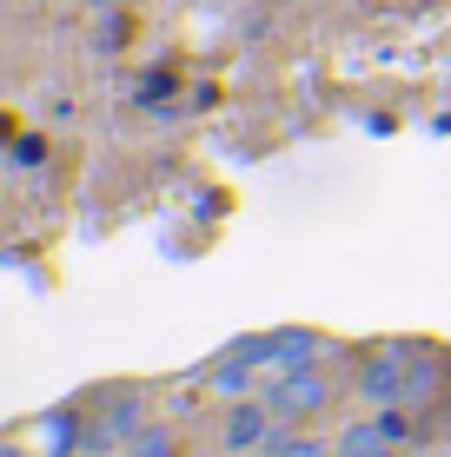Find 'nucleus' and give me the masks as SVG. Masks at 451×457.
Listing matches in <instances>:
<instances>
[{"label":"nucleus","mask_w":451,"mask_h":457,"mask_svg":"<svg viewBox=\"0 0 451 457\" xmlns=\"http://www.w3.org/2000/svg\"><path fill=\"white\" fill-rule=\"evenodd\" d=\"M127 457H180V437H173V424H146V431L127 445Z\"/></svg>","instance_id":"obj_9"},{"label":"nucleus","mask_w":451,"mask_h":457,"mask_svg":"<svg viewBox=\"0 0 451 457\" xmlns=\"http://www.w3.org/2000/svg\"><path fill=\"white\" fill-rule=\"evenodd\" d=\"M431 391H438V365H431V352H412V378H405V404H425Z\"/></svg>","instance_id":"obj_10"},{"label":"nucleus","mask_w":451,"mask_h":457,"mask_svg":"<svg viewBox=\"0 0 451 457\" xmlns=\"http://www.w3.org/2000/svg\"><path fill=\"white\" fill-rule=\"evenodd\" d=\"M259 398H266V411L279 424H299V418H319L325 404H332V385H325L319 365H292V371H272L266 385H259Z\"/></svg>","instance_id":"obj_1"},{"label":"nucleus","mask_w":451,"mask_h":457,"mask_svg":"<svg viewBox=\"0 0 451 457\" xmlns=\"http://www.w3.org/2000/svg\"><path fill=\"white\" fill-rule=\"evenodd\" d=\"M232 352H246L259 371H292V365H319V332H305V325H286V332H246Z\"/></svg>","instance_id":"obj_2"},{"label":"nucleus","mask_w":451,"mask_h":457,"mask_svg":"<svg viewBox=\"0 0 451 457\" xmlns=\"http://www.w3.org/2000/svg\"><path fill=\"white\" fill-rule=\"evenodd\" d=\"M398 445L379 431V418H359V424H346L338 431V445H332V457H392Z\"/></svg>","instance_id":"obj_8"},{"label":"nucleus","mask_w":451,"mask_h":457,"mask_svg":"<svg viewBox=\"0 0 451 457\" xmlns=\"http://www.w3.org/2000/svg\"><path fill=\"white\" fill-rule=\"evenodd\" d=\"M206 385L220 391V398H259V385H266V371L253 365L246 352H226V358H213V371H206Z\"/></svg>","instance_id":"obj_6"},{"label":"nucleus","mask_w":451,"mask_h":457,"mask_svg":"<svg viewBox=\"0 0 451 457\" xmlns=\"http://www.w3.org/2000/svg\"><path fill=\"white\" fill-rule=\"evenodd\" d=\"M272 411H266V398H232L226 404V418H220V445L226 451H259L272 437Z\"/></svg>","instance_id":"obj_5"},{"label":"nucleus","mask_w":451,"mask_h":457,"mask_svg":"<svg viewBox=\"0 0 451 457\" xmlns=\"http://www.w3.org/2000/svg\"><path fill=\"white\" fill-rule=\"evenodd\" d=\"M46 160V146H40V133H27V139H13V166H21V172H34Z\"/></svg>","instance_id":"obj_11"},{"label":"nucleus","mask_w":451,"mask_h":457,"mask_svg":"<svg viewBox=\"0 0 451 457\" xmlns=\"http://www.w3.org/2000/svg\"><path fill=\"white\" fill-rule=\"evenodd\" d=\"M146 424H153L146 398H139V391H113V398L100 404V418L87 424V451H120V445H133Z\"/></svg>","instance_id":"obj_3"},{"label":"nucleus","mask_w":451,"mask_h":457,"mask_svg":"<svg viewBox=\"0 0 451 457\" xmlns=\"http://www.w3.org/2000/svg\"><path fill=\"white\" fill-rule=\"evenodd\" d=\"M279 457H332V451H325V445H319V437H292V445H286V451H279Z\"/></svg>","instance_id":"obj_12"},{"label":"nucleus","mask_w":451,"mask_h":457,"mask_svg":"<svg viewBox=\"0 0 451 457\" xmlns=\"http://www.w3.org/2000/svg\"><path fill=\"white\" fill-rule=\"evenodd\" d=\"M0 457H34V451H27V445H0Z\"/></svg>","instance_id":"obj_13"},{"label":"nucleus","mask_w":451,"mask_h":457,"mask_svg":"<svg viewBox=\"0 0 451 457\" xmlns=\"http://www.w3.org/2000/svg\"><path fill=\"white\" fill-rule=\"evenodd\" d=\"M40 457H73V451H87V418L80 411H46L40 418Z\"/></svg>","instance_id":"obj_7"},{"label":"nucleus","mask_w":451,"mask_h":457,"mask_svg":"<svg viewBox=\"0 0 451 457\" xmlns=\"http://www.w3.org/2000/svg\"><path fill=\"white\" fill-rule=\"evenodd\" d=\"M405 378H412V345H392L359 365V391L365 404H405Z\"/></svg>","instance_id":"obj_4"}]
</instances>
